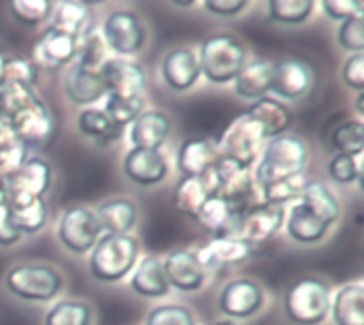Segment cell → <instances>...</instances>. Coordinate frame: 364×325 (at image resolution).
<instances>
[{
    "mask_svg": "<svg viewBox=\"0 0 364 325\" xmlns=\"http://www.w3.org/2000/svg\"><path fill=\"white\" fill-rule=\"evenodd\" d=\"M9 126L15 132V138L26 149L28 147H43L55 134V117L43 100H36L32 106L21 111L17 117H13L9 121Z\"/></svg>",
    "mask_w": 364,
    "mask_h": 325,
    "instance_id": "cell-14",
    "label": "cell"
},
{
    "mask_svg": "<svg viewBox=\"0 0 364 325\" xmlns=\"http://www.w3.org/2000/svg\"><path fill=\"white\" fill-rule=\"evenodd\" d=\"M247 115H252L260 123L262 134H264L267 141L275 138L279 134H286L288 128L292 126V111L284 102H279V100H275L271 96H264V98L256 100L247 109Z\"/></svg>",
    "mask_w": 364,
    "mask_h": 325,
    "instance_id": "cell-28",
    "label": "cell"
},
{
    "mask_svg": "<svg viewBox=\"0 0 364 325\" xmlns=\"http://www.w3.org/2000/svg\"><path fill=\"white\" fill-rule=\"evenodd\" d=\"M128 128V141L132 147L162 149L171 134V119L164 111L145 109Z\"/></svg>",
    "mask_w": 364,
    "mask_h": 325,
    "instance_id": "cell-22",
    "label": "cell"
},
{
    "mask_svg": "<svg viewBox=\"0 0 364 325\" xmlns=\"http://www.w3.org/2000/svg\"><path fill=\"white\" fill-rule=\"evenodd\" d=\"M55 2L51 0H13L9 2L11 15L23 26H38L51 17Z\"/></svg>",
    "mask_w": 364,
    "mask_h": 325,
    "instance_id": "cell-41",
    "label": "cell"
},
{
    "mask_svg": "<svg viewBox=\"0 0 364 325\" xmlns=\"http://www.w3.org/2000/svg\"><path fill=\"white\" fill-rule=\"evenodd\" d=\"M139 243L136 238L102 234L94 249L90 251V272L100 283H119L124 281L139 262Z\"/></svg>",
    "mask_w": 364,
    "mask_h": 325,
    "instance_id": "cell-4",
    "label": "cell"
},
{
    "mask_svg": "<svg viewBox=\"0 0 364 325\" xmlns=\"http://www.w3.org/2000/svg\"><path fill=\"white\" fill-rule=\"evenodd\" d=\"M77 128L85 138L94 141L96 145H109V143L122 138V132H124L109 119V115L102 109H94V106L83 109L79 113Z\"/></svg>",
    "mask_w": 364,
    "mask_h": 325,
    "instance_id": "cell-31",
    "label": "cell"
},
{
    "mask_svg": "<svg viewBox=\"0 0 364 325\" xmlns=\"http://www.w3.org/2000/svg\"><path fill=\"white\" fill-rule=\"evenodd\" d=\"M109 119L119 128L126 130L143 111H145V98L143 96H105V109H102Z\"/></svg>",
    "mask_w": 364,
    "mask_h": 325,
    "instance_id": "cell-35",
    "label": "cell"
},
{
    "mask_svg": "<svg viewBox=\"0 0 364 325\" xmlns=\"http://www.w3.org/2000/svg\"><path fill=\"white\" fill-rule=\"evenodd\" d=\"M64 96L77 106H94L98 100H105L107 87L102 83L100 70H87L79 64H70L64 75Z\"/></svg>",
    "mask_w": 364,
    "mask_h": 325,
    "instance_id": "cell-20",
    "label": "cell"
},
{
    "mask_svg": "<svg viewBox=\"0 0 364 325\" xmlns=\"http://www.w3.org/2000/svg\"><path fill=\"white\" fill-rule=\"evenodd\" d=\"M100 236H102V230L92 209L70 206L62 213L60 224H58V241L70 253L75 255L90 253Z\"/></svg>",
    "mask_w": 364,
    "mask_h": 325,
    "instance_id": "cell-9",
    "label": "cell"
},
{
    "mask_svg": "<svg viewBox=\"0 0 364 325\" xmlns=\"http://www.w3.org/2000/svg\"><path fill=\"white\" fill-rule=\"evenodd\" d=\"M107 94L113 96H143L145 70L139 62L128 57H109L100 68Z\"/></svg>",
    "mask_w": 364,
    "mask_h": 325,
    "instance_id": "cell-17",
    "label": "cell"
},
{
    "mask_svg": "<svg viewBox=\"0 0 364 325\" xmlns=\"http://www.w3.org/2000/svg\"><path fill=\"white\" fill-rule=\"evenodd\" d=\"M335 325H364V285L348 283L337 290L331 302Z\"/></svg>",
    "mask_w": 364,
    "mask_h": 325,
    "instance_id": "cell-30",
    "label": "cell"
},
{
    "mask_svg": "<svg viewBox=\"0 0 364 325\" xmlns=\"http://www.w3.org/2000/svg\"><path fill=\"white\" fill-rule=\"evenodd\" d=\"M4 285L23 302H51L64 290V279L53 266L26 262L6 270Z\"/></svg>",
    "mask_w": 364,
    "mask_h": 325,
    "instance_id": "cell-5",
    "label": "cell"
},
{
    "mask_svg": "<svg viewBox=\"0 0 364 325\" xmlns=\"http://www.w3.org/2000/svg\"><path fill=\"white\" fill-rule=\"evenodd\" d=\"M341 79L343 83L354 89V92H364V53H352L341 68Z\"/></svg>",
    "mask_w": 364,
    "mask_h": 325,
    "instance_id": "cell-47",
    "label": "cell"
},
{
    "mask_svg": "<svg viewBox=\"0 0 364 325\" xmlns=\"http://www.w3.org/2000/svg\"><path fill=\"white\" fill-rule=\"evenodd\" d=\"M92 319L94 313L87 302L62 300L47 311L45 325H92Z\"/></svg>",
    "mask_w": 364,
    "mask_h": 325,
    "instance_id": "cell-37",
    "label": "cell"
},
{
    "mask_svg": "<svg viewBox=\"0 0 364 325\" xmlns=\"http://www.w3.org/2000/svg\"><path fill=\"white\" fill-rule=\"evenodd\" d=\"M356 113H358V115H364V92H360V94L356 96Z\"/></svg>",
    "mask_w": 364,
    "mask_h": 325,
    "instance_id": "cell-51",
    "label": "cell"
},
{
    "mask_svg": "<svg viewBox=\"0 0 364 325\" xmlns=\"http://www.w3.org/2000/svg\"><path fill=\"white\" fill-rule=\"evenodd\" d=\"M341 217L335 192L322 181H305L301 196L286 213V232L299 245H316L326 238Z\"/></svg>",
    "mask_w": 364,
    "mask_h": 325,
    "instance_id": "cell-1",
    "label": "cell"
},
{
    "mask_svg": "<svg viewBox=\"0 0 364 325\" xmlns=\"http://www.w3.org/2000/svg\"><path fill=\"white\" fill-rule=\"evenodd\" d=\"M77 57V40L47 28L34 45V64L38 68L58 70L70 66Z\"/></svg>",
    "mask_w": 364,
    "mask_h": 325,
    "instance_id": "cell-23",
    "label": "cell"
},
{
    "mask_svg": "<svg viewBox=\"0 0 364 325\" xmlns=\"http://www.w3.org/2000/svg\"><path fill=\"white\" fill-rule=\"evenodd\" d=\"M130 290L141 296V298H149V300H158L168 296L171 287L168 281L164 277V268H162V260L156 255H145L143 260L136 262L134 270L130 272V281H128Z\"/></svg>",
    "mask_w": 364,
    "mask_h": 325,
    "instance_id": "cell-24",
    "label": "cell"
},
{
    "mask_svg": "<svg viewBox=\"0 0 364 325\" xmlns=\"http://www.w3.org/2000/svg\"><path fill=\"white\" fill-rule=\"evenodd\" d=\"M339 45L350 53H363L364 51V13L358 11L350 19L341 21L337 32Z\"/></svg>",
    "mask_w": 364,
    "mask_h": 325,
    "instance_id": "cell-45",
    "label": "cell"
},
{
    "mask_svg": "<svg viewBox=\"0 0 364 325\" xmlns=\"http://www.w3.org/2000/svg\"><path fill=\"white\" fill-rule=\"evenodd\" d=\"M284 224H286V209L284 206L260 204L241 217L237 238H241L243 243H247L254 249L256 245L271 241L284 228Z\"/></svg>",
    "mask_w": 364,
    "mask_h": 325,
    "instance_id": "cell-16",
    "label": "cell"
},
{
    "mask_svg": "<svg viewBox=\"0 0 364 325\" xmlns=\"http://www.w3.org/2000/svg\"><path fill=\"white\" fill-rule=\"evenodd\" d=\"M194 221L211 236H237L241 217L230 211V206L220 196H209Z\"/></svg>",
    "mask_w": 364,
    "mask_h": 325,
    "instance_id": "cell-26",
    "label": "cell"
},
{
    "mask_svg": "<svg viewBox=\"0 0 364 325\" xmlns=\"http://www.w3.org/2000/svg\"><path fill=\"white\" fill-rule=\"evenodd\" d=\"M4 83V55L0 53V85Z\"/></svg>",
    "mask_w": 364,
    "mask_h": 325,
    "instance_id": "cell-53",
    "label": "cell"
},
{
    "mask_svg": "<svg viewBox=\"0 0 364 325\" xmlns=\"http://www.w3.org/2000/svg\"><path fill=\"white\" fill-rule=\"evenodd\" d=\"M309 164V147L296 134H279L264 141L258 162L252 168L258 187L303 177Z\"/></svg>",
    "mask_w": 364,
    "mask_h": 325,
    "instance_id": "cell-2",
    "label": "cell"
},
{
    "mask_svg": "<svg viewBox=\"0 0 364 325\" xmlns=\"http://www.w3.org/2000/svg\"><path fill=\"white\" fill-rule=\"evenodd\" d=\"M160 75H162L164 85L173 92L192 89L200 79V66H198L196 51L190 47L171 49L160 64Z\"/></svg>",
    "mask_w": 364,
    "mask_h": 325,
    "instance_id": "cell-18",
    "label": "cell"
},
{
    "mask_svg": "<svg viewBox=\"0 0 364 325\" xmlns=\"http://www.w3.org/2000/svg\"><path fill=\"white\" fill-rule=\"evenodd\" d=\"M9 211H11V221L21 236H30V234L41 232L47 224V217H49V209H47L43 198L9 204Z\"/></svg>",
    "mask_w": 364,
    "mask_h": 325,
    "instance_id": "cell-33",
    "label": "cell"
},
{
    "mask_svg": "<svg viewBox=\"0 0 364 325\" xmlns=\"http://www.w3.org/2000/svg\"><path fill=\"white\" fill-rule=\"evenodd\" d=\"M303 177H296V179H288V181H277V183H271V185H264L260 187V196H262V204H269V206H284L288 202H294L301 192H303Z\"/></svg>",
    "mask_w": 364,
    "mask_h": 325,
    "instance_id": "cell-43",
    "label": "cell"
},
{
    "mask_svg": "<svg viewBox=\"0 0 364 325\" xmlns=\"http://www.w3.org/2000/svg\"><path fill=\"white\" fill-rule=\"evenodd\" d=\"M100 36L107 49L115 51L117 57L136 55L147 43V28L143 19L132 11H113L105 17Z\"/></svg>",
    "mask_w": 364,
    "mask_h": 325,
    "instance_id": "cell-8",
    "label": "cell"
},
{
    "mask_svg": "<svg viewBox=\"0 0 364 325\" xmlns=\"http://www.w3.org/2000/svg\"><path fill=\"white\" fill-rule=\"evenodd\" d=\"M173 6H179V9H194L196 2H194V0H192V2H173Z\"/></svg>",
    "mask_w": 364,
    "mask_h": 325,
    "instance_id": "cell-52",
    "label": "cell"
},
{
    "mask_svg": "<svg viewBox=\"0 0 364 325\" xmlns=\"http://www.w3.org/2000/svg\"><path fill=\"white\" fill-rule=\"evenodd\" d=\"M41 96L23 85H0V119L9 123L13 117H17L21 111L32 106Z\"/></svg>",
    "mask_w": 364,
    "mask_h": 325,
    "instance_id": "cell-36",
    "label": "cell"
},
{
    "mask_svg": "<svg viewBox=\"0 0 364 325\" xmlns=\"http://www.w3.org/2000/svg\"><path fill=\"white\" fill-rule=\"evenodd\" d=\"M220 311L230 321H245L264 307V290L252 279L228 281L220 292Z\"/></svg>",
    "mask_w": 364,
    "mask_h": 325,
    "instance_id": "cell-11",
    "label": "cell"
},
{
    "mask_svg": "<svg viewBox=\"0 0 364 325\" xmlns=\"http://www.w3.org/2000/svg\"><path fill=\"white\" fill-rule=\"evenodd\" d=\"M316 83V72L311 66L296 57H284L273 64L271 92L282 100H301L305 98Z\"/></svg>",
    "mask_w": 364,
    "mask_h": 325,
    "instance_id": "cell-13",
    "label": "cell"
},
{
    "mask_svg": "<svg viewBox=\"0 0 364 325\" xmlns=\"http://www.w3.org/2000/svg\"><path fill=\"white\" fill-rule=\"evenodd\" d=\"M49 28L79 40L94 30V19L85 2H60L53 6Z\"/></svg>",
    "mask_w": 364,
    "mask_h": 325,
    "instance_id": "cell-27",
    "label": "cell"
},
{
    "mask_svg": "<svg viewBox=\"0 0 364 325\" xmlns=\"http://www.w3.org/2000/svg\"><path fill=\"white\" fill-rule=\"evenodd\" d=\"M209 196L211 192L207 189L203 177H181L173 189V206L181 215L194 219Z\"/></svg>",
    "mask_w": 364,
    "mask_h": 325,
    "instance_id": "cell-32",
    "label": "cell"
},
{
    "mask_svg": "<svg viewBox=\"0 0 364 325\" xmlns=\"http://www.w3.org/2000/svg\"><path fill=\"white\" fill-rule=\"evenodd\" d=\"M102 234H115V236H128L139 219L136 204L128 198H111L105 200L94 211Z\"/></svg>",
    "mask_w": 364,
    "mask_h": 325,
    "instance_id": "cell-25",
    "label": "cell"
},
{
    "mask_svg": "<svg viewBox=\"0 0 364 325\" xmlns=\"http://www.w3.org/2000/svg\"><path fill=\"white\" fill-rule=\"evenodd\" d=\"M23 236L15 230L11 221V211L9 204H0V247H13L21 241Z\"/></svg>",
    "mask_w": 364,
    "mask_h": 325,
    "instance_id": "cell-50",
    "label": "cell"
},
{
    "mask_svg": "<svg viewBox=\"0 0 364 325\" xmlns=\"http://www.w3.org/2000/svg\"><path fill=\"white\" fill-rule=\"evenodd\" d=\"M271 81H273V64L267 60H252L241 68V72L232 83L237 96L245 100H260L269 96Z\"/></svg>",
    "mask_w": 364,
    "mask_h": 325,
    "instance_id": "cell-29",
    "label": "cell"
},
{
    "mask_svg": "<svg viewBox=\"0 0 364 325\" xmlns=\"http://www.w3.org/2000/svg\"><path fill=\"white\" fill-rule=\"evenodd\" d=\"M162 268H164V277L168 281V287H173L181 294L200 292L209 279V272L200 266L194 249L171 251L162 260Z\"/></svg>",
    "mask_w": 364,
    "mask_h": 325,
    "instance_id": "cell-12",
    "label": "cell"
},
{
    "mask_svg": "<svg viewBox=\"0 0 364 325\" xmlns=\"http://www.w3.org/2000/svg\"><path fill=\"white\" fill-rule=\"evenodd\" d=\"M331 287L322 279L305 277L290 285L284 309L294 325H322L331 315Z\"/></svg>",
    "mask_w": 364,
    "mask_h": 325,
    "instance_id": "cell-6",
    "label": "cell"
},
{
    "mask_svg": "<svg viewBox=\"0 0 364 325\" xmlns=\"http://www.w3.org/2000/svg\"><path fill=\"white\" fill-rule=\"evenodd\" d=\"M209 325H239L237 321H230V319H224V321H215V324H209Z\"/></svg>",
    "mask_w": 364,
    "mask_h": 325,
    "instance_id": "cell-54",
    "label": "cell"
},
{
    "mask_svg": "<svg viewBox=\"0 0 364 325\" xmlns=\"http://www.w3.org/2000/svg\"><path fill=\"white\" fill-rule=\"evenodd\" d=\"M41 79V68L26 57H4V83L34 89ZM2 83V85H4Z\"/></svg>",
    "mask_w": 364,
    "mask_h": 325,
    "instance_id": "cell-40",
    "label": "cell"
},
{
    "mask_svg": "<svg viewBox=\"0 0 364 325\" xmlns=\"http://www.w3.org/2000/svg\"><path fill=\"white\" fill-rule=\"evenodd\" d=\"M200 77L213 85H226L237 79L241 68L247 64L245 45L228 32L205 38L196 51Z\"/></svg>",
    "mask_w": 364,
    "mask_h": 325,
    "instance_id": "cell-3",
    "label": "cell"
},
{
    "mask_svg": "<svg viewBox=\"0 0 364 325\" xmlns=\"http://www.w3.org/2000/svg\"><path fill=\"white\" fill-rule=\"evenodd\" d=\"M51 181H53L51 164L43 158H28L15 175L2 181L6 204L43 198L49 192Z\"/></svg>",
    "mask_w": 364,
    "mask_h": 325,
    "instance_id": "cell-10",
    "label": "cell"
},
{
    "mask_svg": "<svg viewBox=\"0 0 364 325\" xmlns=\"http://www.w3.org/2000/svg\"><path fill=\"white\" fill-rule=\"evenodd\" d=\"M122 170L130 183L154 187L168 177V160L160 149L130 147L122 160Z\"/></svg>",
    "mask_w": 364,
    "mask_h": 325,
    "instance_id": "cell-15",
    "label": "cell"
},
{
    "mask_svg": "<svg viewBox=\"0 0 364 325\" xmlns=\"http://www.w3.org/2000/svg\"><path fill=\"white\" fill-rule=\"evenodd\" d=\"M363 155H343L335 153L328 162V177L339 183V185H350V183H363Z\"/></svg>",
    "mask_w": 364,
    "mask_h": 325,
    "instance_id": "cell-42",
    "label": "cell"
},
{
    "mask_svg": "<svg viewBox=\"0 0 364 325\" xmlns=\"http://www.w3.org/2000/svg\"><path fill=\"white\" fill-rule=\"evenodd\" d=\"M331 147L335 153L343 155H363L364 151V123L360 119H346L331 132Z\"/></svg>",
    "mask_w": 364,
    "mask_h": 325,
    "instance_id": "cell-34",
    "label": "cell"
},
{
    "mask_svg": "<svg viewBox=\"0 0 364 325\" xmlns=\"http://www.w3.org/2000/svg\"><path fill=\"white\" fill-rule=\"evenodd\" d=\"M218 141L213 138H188L177 149V170L181 177H200L220 164Z\"/></svg>",
    "mask_w": 364,
    "mask_h": 325,
    "instance_id": "cell-19",
    "label": "cell"
},
{
    "mask_svg": "<svg viewBox=\"0 0 364 325\" xmlns=\"http://www.w3.org/2000/svg\"><path fill=\"white\" fill-rule=\"evenodd\" d=\"M109 60L107 55V45L100 36V32H90L83 38L77 40V57L75 64L87 68V70H100L102 64Z\"/></svg>",
    "mask_w": 364,
    "mask_h": 325,
    "instance_id": "cell-39",
    "label": "cell"
},
{
    "mask_svg": "<svg viewBox=\"0 0 364 325\" xmlns=\"http://www.w3.org/2000/svg\"><path fill=\"white\" fill-rule=\"evenodd\" d=\"M26 151L28 149L19 141H15V143H11V145L0 149V179L2 181L9 179L11 175H15L23 166V162L28 160Z\"/></svg>",
    "mask_w": 364,
    "mask_h": 325,
    "instance_id": "cell-46",
    "label": "cell"
},
{
    "mask_svg": "<svg viewBox=\"0 0 364 325\" xmlns=\"http://www.w3.org/2000/svg\"><path fill=\"white\" fill-rule=\"evenodd\" d=\"M145 325H196L194 313L181 304H160L147 313Z\"/></svg>",
    "mask_w": 364,
    "mask_h": 325,
    "instance_id": "cell-44",
    "label": "cell"
},
{
    "mask_svg": "<svg viewBox=\"0 0 364 325\" xmlns=\"http://www.w3.org/2000/svg\"><path fill=\"white\" fill-rule=\"evenodd\" d=\"M264 141L267 138L262 134L260 123L252 115L243 113L230 121V126L224 130L222 138L218 141L220 158L228 160L241 168L252 170L260 158Z\"/></svg>",
    "mask_w": 364,
    "mask_h": 325,
    "instance_id": "cell-7",
    "label": "cell"
},
{
    "mask_svg": "<svg viewBox=\"0 0 364 325\" xmlns=\"http://www.w3.org/2000/svg\"><path fill=\"white\" fill-rule=\"evenodd\" d=\"M200 266L211 275L220 266H235L252 255V247L237 236H211L207 245L194 249Z\"/></svg>",
    "mask_w": 364,
    "mask_h": 325,
    "instance_id": "cell-21",
    "label": "cell"
},
{
    "mask_svg": "<svg viewBox=\"0 0 364 325\" xmlns=\"http://www.w3.org/2000/svg\"><path fill=\"white\" fill-rule=\"evenodd\" d=\"M247 6H250L247 0H207L205 2V9L218 17H237Z\"/></svg>",
    "mask_w": 364,
    "mask_h": 325,
    "instance_id": "cell-49",
    "label": "cell"
},
{
    "mask_svg": "<svg viewBox=\"0 0 364 325\" xmlns=\"http://www.w3.org/2000/svg\"><path fill=\"white\" fill-rule=\"evenodd\" d=\"M0 185H2V179H0Z\"/></svg>",
    "mask_w": 364,
    "mask_h": 325,
    "instance_id": "cell-55",
    "label": "cell"
},
{
    "mask_svg": "<svg viewBox=\"0 0 364 325\" xmlns=\"http://www.w3.org/2000/svg\"><path fill=\"white\" fill-rule=\"evenodd\" d=\"M320 6H322L324 15L328 19H333V21H346L352 15H356L358 11H363L364 4L360 0H324Z\"/></svg>",
    "mask_w": 364,
    "mask_h": 325,
    "instance_id": "cell-48",
    "label": "cell"
},
{
    "mask_svg": "<svg viewBox=\"0 0 364 325\" xmlns=\"http://www.w3.org/2000/svg\"><path fill=\"white\" fill-rule=\"evenodd\" d=\"M267 11L273 21L296 26V23L307 21L314 15L316 2L314 0H271L267 4Z\"/></svg>",
    "mask_w": 364,
    "mask_h": 325,
    "instance_id": "cell-38",
    "label": "cell"
}]
</instances>
